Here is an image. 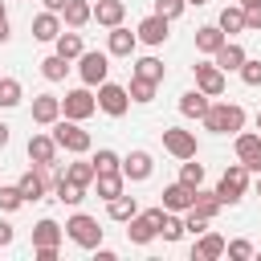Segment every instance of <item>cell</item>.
<instances>
[{
    "instance_id": "21",
    "label": "cell",
    "mask_w": 261,
    "mask_h": 261,
    "mask_svg": "<svg viewBox=\"0 0 261 261\" xmlns=\"http://www.w3.org/2000/svg\"><path fill=\"white\" fill-rule=\"evenodd\" d=\"M61 20H65L69 29H86V24L94 20V0H69L65 12H61Z\"/></svg>"
},
{
    "instance_id": "51",
    "label": "cell",
    "mask_w": 261,
    "mask_h": 261,
    "mask_svg": "<svg viewBox=\"0 0 261 261\" xmlns=\"http://www.w3.org/2000/svg\"><path fill=\"white\" fill-rule=\"evenodd\" d=\"M237 4H241V8H257L261 0H237Z\"/></svg>"
},
{
    "instance_id": "22",
    "label": "cell",
    "mask_w": 261,
    "mask_h": 261,
    "mask_svg": "<svg viewBox=\"0 0 261 261\" xmlns=\"http://www.w3.org/2000/svg\"><path fill=\"white\" fill-rule=\"evenodd\" d=\"M122 16H126V4H122V0H98V4H94V20H98L102 29L122 24Z\"/></svg>"
},
{
    "instance_id": "44",
    "label": "cell",
    "mask_w": 261,
    "mask_h": 261,
    "mask_svg": "<svg viewBox=\"0 0 261 261\" xmlns=\"http://www.w3.org/2000/svg\"><path fill=\"white\" fill-rule=\"evenodd\" d=\"M184 224H188V232H192V237L208 232V216H200V212H184Z\"/></svg>"
},
{
    "instance_id": "49",
    "label": "cell",
    "mask_w": 261,
    "mask_h": 261,
    "mask_svg": "<svg viewBox=\"0 0 261 261\" xmlns=\"http://www.w3.org/2000/svg\"><path fill=\"white\" fill-rule=\"evenodd\" d=\"M41 4H45L49 12H65V4H69V0H41Z\"/></svg>"
},
{
    "instance_id": "19",
    "label": "cell",
    "mask_w": 261,
    "mask_h": 261,
    "mask_svg": "<svg viewBox=\"0 0 261 261\" xmlns=\"http://www.w3.org/2000/svg\"><path fill=\"white\" fill-rule=\"evenodd\" d=\"M57 151H61V147H57V139H53V135H33V139H29V159H33V163H41V167L57 163Z\"/></svg>"
},
{
    "instance_id": "14",
    "label": "cell",
    "mask_w": 261,
    "mask_h": 261,
    "mask_svg": "<svg viewBox=\"0 0 261 261\" xmlns=\"http://www.w3.org/2000/svg\"><path fill=\"white\" fill-rule=\"evenodd\" d=\"M167 29H171V20H167V16H159V12H151V16H143V20H139V29H135V33H139V41H143V45H163V41H167Z\"/></svg>"
},
{
    "instance_id": "32",
    "label": "cell",
    "mask_w": 261,
    "mask_h": 261,
    "mask_svg": "<svg viewBox=\"0 0 261 261\" xmlns=\"http://www.w3.org/2000/svg\"><path fill=\"white\" fill-rule=\"evenodd\" d=\"M53 45H57V53H61V57H69V61L86 53V45H82V33H77V29H69V33H61V37H57Z\"/></svg>"
},
{
    "instance_id": "29",
    "label": "cell",
    "mask_w": 261,
    "mask_h": 261,
    "mask_svg": "<svg viewBox=\"0 0 261 261\" xmlns=\"http://www.w3.org/2000/svg\"><path fill=\"white\" fill-rule=\"evenodd\" d=\"M53 192H57V200H61V204H69V208H77V204L86 200V184H73V179H65V175H57Z\"/></svg>"
},
{
    "instance_id": "54",
    "label": "cell",
    "mask_w": 261,
    "mask_h": 261,
    "mask_svg": "<svg viewBox=\"0 0 261 261\" xmlns=\"http://www.w3.org/2000/svg\"><path fill=\"white\" fill-rule=\"evenodd\" d=\"M257 126H261V110H257Z\"/></svg>"
},
{
    "instance_id": "10",
    "label": "cell",
    "mask_w": 261,
    "mask_h": 261,
    "mask_svg": "<svg viewBox=\"0 0 261 261\" xmlns=\"http://www.w3.org/2000/svg\"><path fill=\"white\" fill-rule=\"evenodd\" d=\"M232 147H237V159H241L249 171H261V135L237 130V135H232Z\"/></svg>"
},
{
    "instance_id": "28",
    "label": "cell",
    "mask_w": 261,
    "mask_h": 261,
    "mask_svg": "<svg viewBox=\"0 0 261 261\" xmlns=\"http://www.w3.org/2000/svg\"><path fill=\"white\" fill-rule=\"evenodd\" d=\"M57 175H65V179H73V184H94V175H98V167H94V159H77V163H65Z\"/></svg>"
},
{
    "instance_id": "13",
    "label": "cell",
    "mask_w": 261,
    "mask_h": 261,
    "mask_svg": "<svg viewBox=\"0 0 261 261\" xmlns=\"http://www.w3.org/2000/svg\"><path fill=\"white\" fill-rule=\"evenodd\" d=\"M224 249H228V241L220 237V232H200L196 237V245H192V261H216V257H224Z\"/></svg>"
},
{
    "instance_id": "43",
    "label": "cell",
    "mask_w": 261,
    "mask_h": 261,
    "mask_svg": "<svg viewBox=\"0 0 261 261\" xmlns=\"http://www.w3.org/2000/svg\"><path fill=\"white\" fill-rule=\"evenodd\" d=\"M184 8H188V0H155V12H159V16H167V20L184 16Z\"/></svg>"
},
{
    "instance_id": "40",
    "label": "cell",
    "mask_w": 261,
    "mask_h": 261,
    "mask_svg": "<svg viewBox=\"0 0 261 261\" xmlns=\"http://www.w3.org/2000/svg\"><path fill=\"white\" fill-rule=\"evenodd\" d=\"M20 204H24L20 188H16V184H0V208H4V212H16Z\"/></svg>"
},
{
    "instance_id": "2",
    "label": "cell",
    "mask_w": 261,
    "mask_h": 261,
    "mask_svg": "<svg viewBox=\"0 0 261 261\" xmlns=\"http://www.w3.org/2000/svg\"><path fill=\"white\" fill-rule=\"evenodd\" d=\"M249 167L237 159V163H228L224 167V175H220V184H216V196H220V204H241L245 200V192H249Z\"/></svg>"
},
{
    "instance_id": "36",
    "label": "cell",
    "mask_w": 261,
    "mask_h": 261,
    "mask_svg": "<svg viewBox=\"0 0 261 261\" xmlns=\"http://www.w3.org/2000/svg\"><path fill=\"white\" fill-rule=\"evenodd\" d=\"M20 98H24L20 82H16V77H0V106L12 110V106H20Z\"/></svg>"
},
{
    "instance_id": "16",
    "label": "cell",
    "mask_w": 261,
    "mask_h": 261,
    "mask_svg": "<svg viewBox=\"0 0 261 261\" xmlns=\"http://www.w3.org/2000/svg\"><path fill=\"white\" fill-rule=\"evenodd\" d=\"M61 33H65L61 12H49V8H45V12H37V16H33V37H37V41H57Z\"/></svg>"
},
{
    "instance_id": "41",
    "label": "cell",
    "mask_w": 261,
    "mask_h": 261,
    "mask_svg": "<svg viewBox=\"0 0 261 261\" xmlns=\"http://www.w3.org/2000/svg\"><path fill=\"white\" fill-rule=\"evenodd\" d=\"M224 253H228L232 261H249V257H257V253H253V245H249L245 237H237V241H228V249H224Z\"/></svg>"
},
{
    "instance_id": "5",
    "label": "cell",
    "mask_w": 261,
    "mask_h": 261,
    "mask_svg": "<svg viewBox=\"0 0 261 261\" xmlns=\"http://www.w3.org/2000/svg\"><path fill=\"white\" fill-rule=\"evenodd\" d=\"M65 237H69L73 245H82V249H98V245H102V228H98V220L86 216V212H73V216L65 220Z\"/></svg>"
},
{
    "instance_id": "31",
    "label": "cell",
    "mask_w": 261,
    "mask_h": 261,
    "mask_svg": "<svg viewBox=\"0 0 261 261\" xmlns=\"http://www.w3.org/2000/svg\"><path fill=\"white\" fill-rule=\"evenodd\" d=\"M220 208H224V204H220V196H216V192L196 188V200H192V208H188V212H200V216H208V220H212Z\"/></svg>"
},
{
    "instance_id": "53",
    "label": "cell",
    "mask_w": 261,
    "mask_h": 261,
    "mask_svg": "<svg viewBox=\"0 0 261 261\" xmlns=\"http://www.w3.org/2000/svg\"><path fill=\"white\" fill-rule=\"evenodd\" d=\"M257 196H261V171H257Z\"/></svg>"
},
{
    "instance_id": "42",
    "label": "cell",
    "mask_w": 261,
    "mask_h": 261,
    "mask_svg": "<svg viewBox=\"0 0 261 261\" xmlns=\"http://www.w3.org/2000/svg\"><path fill=\"white\" fill-rule=\"evenodd\" d=\"M237 73H241V82H245V86H261V61L245 57V65H241Z\"/></svg>"
},
{
    "instance_id": "17",
    "label": "cell",
    "mask_w": 261,
    "mask_h": 261,
    "mask_svg": "<svg viewBox=\"0 0 261 261\" xmlns=\"http://www.w3.org/2000/svg\"><path fill=\"white\" fill-rule=\"evenodd\" d=\"M135 45H139V33H130V29H122V24H114L110 37H106V53H110V57H130Z\"/></svg>"
},
{
    "instance_id": "55",
    "label": "cell",
    "mask_w": 261,
    "mask_h": 261,
    "mask_svg": "<svg viewBox=\"0 0 261 261\" xmlns=\"http://www.w3.org/2000/svg\"><path fill=\"white\" fill-rule=\"evenodd\" d=\"M257 261H261V253H257Z\"/></svg>"
},
{
    "instance_id": "46",
    "label": "cell",
    "mask_w": 261,
    "mask_h": 261,
    "mask_svg": "<svg viewBox=\"0 0 261 261\" xmlns=\"http://www.w3.org/2000/svg\"><path fill=\"white\" fill-rule=\"evenodd\" d=\"M37 261H57V245H45V249H33Z\"/></svg>"
},
{
    "instance_id": "30",
    "label": "cell",
    "mask_w": 261,
    "mask_h": 261,
    "mask_svg": "<svg viewBox=\"0 0 261 261\" xmlns=\"http://www.w3.org/2000/svg\"><path fill=\"white\" fill-rule=\"evenodd\" d=\"M220 29H224V37H237V33H245V8L241 4H228V8H220V20H216Z\"/></svg>"
},
{
    "instance_id": "24",
    "label": "cell",
    "mask_w": 261,
    "mask_h": 261,
    "mask_svg": "<svg viewBox=\"0 0 261 261\" xmlns=\"http://www.w3.org/2000/svg\"><path fill=\"white\" fill-rule=\"evenodd\" d=\"M208 106H212V98H208L204 90H188V94H179V114H188V118H204Z\"/></svg>"
},
{
    "instance_id": "3",
    "label": "cell",
    "mask_w": 261,
    "mask_h": 261,
    "mask_svg": "<svg viewBox=\"0 0 261 261\" xmlns=\"http://www.w3.org/2000/svg\"><path fill=\"white\" fill-rule=\"evenodd\" d=\"M53 139H57V147L69 151V155H86V151L94 147L90 130H82V122H73V118H57V122H53Z\"/></svg>"
},
{
    "instance_id": "45",
    "label": "cell",
    "mask_w": 261,
    "mask_h": 261,
    "mask_svg": "<svg viewBox=\"0 0 261 261\" xmlns=\"http://www.w3.org/2000/svg\"><path fill=\"white\" fill-rule=\"evenodd\" d=\"M245 29L249 33H261V4L257 8H245Z\"/></svg>"
},
{
    "instance_id": "18",
    "label": "cell",
    "mask_w": 261,
    "mask_h": 261,
    "mask_svg": "<svg viewBox=\"0 0 261 261\" xmlns=\"http://www.w3.org/2000/svg\"><path fill=\"white\" fill-rule=\"evenodd\" d=\"M57 118H61V98L37 94V98H33V122H37V126H53Z\"/></svg>"
},
{
    "instance_id": "9",
    "label": "cell",
    "mask_w": 261,
    "mask_h": 261,
    "mask_svg": "<svg viewBox=\"0 0 261 261\" xmlns=\"http://www.w3.org/2000/svg\"><path fill=\"white\" fill-rule=\"evenodd\" d=\"M163 151L184 163V159H196L200 147H196V135H192V130H184V126H163Z\"/></svg>"
},
{
    "instance_id": "35",
    "label": "cell",
    "mask_w": 261,
    "mask_h": 261,
    "mask_svg": "<svg viewBox=\"0 0 261 261\" xmlns=\"http://www.w3.org/2000/svg\"><path fill=\"white\" fill-rule=\"evenodd\" d=\"M135 77H147V82L159 86V82H163V61H159V57H139V61H135Z\"/></svg>"
},
{
    "instance_id": "11",
    "label": "cell",
    "mask_w": 261,
    "mask_h": 261,
    "mask_svg": "<svg viewBox=\"0 0 261 261\" xmlns=\"http://www.w3.org/2000/svg\"><path fill=\"white\" fill-rule=\"evenodd\" d=\"M151 171H155V159H151V151L135 147L130 155H122V175H126L130 184H143V179H151Z\"/></svg>"
},
{
    "instance_id": "23",
    "label": "cell",
    "mask_w": 261,
    "mask_h": 261,
    "mask_svg": "<svg viewBox=\"0 0 261 261\" xmlns=\"http://www.w3.org/2000/svg\"><path fill=\"white\" fill-rule=\"evenodd\" d=\"M224 41H228V37H224V29H220V24H200V29H196V49H200V53H208V57H212Z\"/></svg>"
},
{
    "instance_id": "27",
    "label": "cell",
    "mask_w": 261,
    "mask_h": 261,
    "mask_svg": "<svg viewBox=\"0 0 261 261\" xmlns=\"http://www.w3.org/2000/svg\"><path fill=\"white\" fill-rule=\"evenodd\" d=\"M106 216L110 220H118V224H126L130 216H139V204H135V196H114V200H106Z\"/></svg>"
},
{
    "instance_id": "48",
    "label": "cell",
    "mask_w": 261,
    "mask_h": 261,
    "mask_svg": "<svg viewBox=\"0 0 261 261\" xmlns=\"http://www.w3.org/2000/svg\"><path fill=\"white\" fill-rule=\"evenodd\" d=\"M12 37V24H8V12H4V4H0V45Z\"/></svg>"
},
{
    "instance_id": "7",
    "label": "cell",
    "mask_w": 261,
    "mask_h": 261,
    "mask_svg": "<svg viewBox=\"0 0 261 261\" xmlns=\"http://www.w3.org/2000/svg\"><path fill=\"white\" fill-rule=\"evenodd\" d=\"M98 110L110 114V118H122L130 110V90L126 86H114V82H102L98 86Z\"/></svg>"
},
{
    "instance_id": "34",
    "label": "cell",
    "mask_w": 261,
    "mask_h": 261,
    "mask_svg": "<svg viewBox=\"0 0 261 261\" xmlns=\"http://www.w3.org/2000/svg\"><path fill=\"white\" fill-rule=\"evenodd\" d=\"M184 232H188L184 216H179V212H167V216H163V224H159V237H163L167 245H175V241H179Z\"/></svg>"
},
{
    "instance_id": "6",
    "label": "cell",
    "mask_w": 261,
    "mask_h": 261,
    "mask_svg": "<svg viewBox=\"0 0 261 261\" xmlns=\"http://www.w3.org/2000/svg\"><path fill=\"white\" fill-rule=\"evenodd\" d=\"M77 73H82V86H102L106 73H110V53H98V49H86L77 57Z\"/></svg>"
},
{
    "instance_id": "47",
    "label": "cell",
    "mask_w": 261,
    "mask_h": 261,
    "mask_svg": "<svg viewBox=\"0 0 261 261\" xmlns=\"http://www.w3.org/2000/svg\"><path fill=\"white\" fill-rule=\"evenodd\" d=\"M12 237H16V232H12V224H8V220H0V249H8V245H12Z\"/></svg>"
},
{
    "instance_id": "1",
    "label": "cell",
    "mask_w": 261,
    "mask_h": 261,
    "mask_svg": "<svg viewBox=\"0 0 261 261\" xmlns=\"http://www.w3.org/2000/svg\"><path fill=\"white\" fill-rule=\"evenodd\" d=\"M200 122L212 135H237V130H245V106H237V102H212Z\"/></svg>"
},
{
    "instance_id": "15",
    "label": "cell",
    "mask_w": 261,
    "mask_h": 261,
    "mask_svg": "<svg viewBox=\"0 0 261 261\" xmlns=\"http://www.w3.org/2000/svg\"><path fill=\"white\" fill-rule=\"evenodd\" d=\"M192 200H196V188H188L184 179H175V184L163 188V208H167V212H188Z\"/></svg>"
},
{
    "instance_id": "8",
    "label": "cell",
    "mask_w": 261,
    "mask_h": 261,
    "mask_svg": "<svg viewBox=\"0 0 261 261\" xmlns=\"http://www.w3.org/2000/svg\"><path fill=\"white\" fill-rule=\"evenodd\" d=\"M94 110H98V98L90 94V86H82V90H69V94L61 98V114H65V118H73V122H86Z\"/></svg>"
},
{
    "instance_id": "25",
    "label": "cell",
    "mask_w": 261,
    "mask_h": 261,
    "mask_svg": "<svg viewBox=\"0 0 261 261\" xmlns=\"http://www.w3.org/2000/svg\"><path fill=\"white\" fill-rule=\"evenodd\" d=\"M122 184H126V175H122V171H98V175H94L98 200H114V196H122Z\"/></svg>"
},
{
    "instance_id": "26",
    "label": "cell",
    "mask_w": 261,
    "mask_h": 261,
    "mask_svg": "<svg viewBox=\"0 0 261 261\" xmlns=\"http://www.w3.org/2000/svg\"><path fill=\"white\" fill-rule=\"evenodd\" d=\"M61 232H65V228H61L57 220H49V216H45V220H37V224H33V249L61 245Z\"/></svg>"
},
{
    "instance_id": "56",
    "label": "cell",
    "mask_w": 261,
    "mask_h": 261,
    "mask_svg": "<svg viewBox=\"0 0 261 261\" xmlns=\"http://www.w3.org/2000/svg\"><path fill=\"white\" fill-rule=\"evenodd\" d=\"M94 4H98V0H94Z\"/></svg>"
},
{
    "instance_id": "50",
    "label": "cell",
    "mask_w": 261,
    "mask_h": 261,
    "mask_svg": "<svg viewBox=\"0 0 261 261\" xmlns=\"http://www.w3.org/2000/svg\"><path fill=\"white\" fill-rule=\"evenodd\" d=\"M8 139H12V135H8V126L0 122V147H8Z\"/></svg>"
},
{
    "instance_id": "12",
    "label": "cell",
    "mask_w": 261,
    "mask_h": 261,
    "mask_svg": "<svg viewBox=\"0 0 261 261\" xmlns=\"http://www.w3.org/2000/svg\"><path fill=\"white\" fill-rule=\"evenodd\" d=\"M196 90H204L208 98H220L224 94V69L216 61H200L196 65Z\"/></svg>"
},
{
    "instance_id": "38",
    "label": "cell",
    "mask_w": 261,
    "mask_h": 261,
    "mask_svg": "<svg viewBox=\"0 0 261 261\" xmlns=\"http://www.w3.org/2000/svg\"><path fill=\"white\" fill-rule=\"evenodd\" d=\"M94 167H98V171H122V159H118V151H110V147H98V155H94Z\"/></svg>"
},
{
    "instance_id": "4",
    "label": "cell",
    "mask_w": 261,
    "mask_h": 261,
    "mask_svg": "<svg viewBox=\"0 0 261 261\" xmlns=\"http://www.w3.org/2000/svg\"><path fill=\"white\" fill-rule=\"evenodd\" d=\"M163 216H167V208H147V212L130 216V220H126V237H130V245H151V241L159 237Z\"/></svg>"
},
{
    "instance_id": "37",
    "label": "cell",
    "mask_w": 261,
    "mask_h": 261,
    "mask_svg": "<svg viewBox=\"0 0 261 261\" xmlns=\"http://www.w3.org/2000/svg\"><path fill=\"white\" fill-rule=\"evenodd\" d=\"M130 102H139V106H147V102H155V82H147V77H130Z\"/></svg>"
},
{
    "instance_id": "33",
    "label": "cell",
    "mask_w": 261,
    "mask_h": 261,
    "mask_svg": "<svg viewBox=\"0 0 261 261\" xmlns=\"http://www.w3.org/2000/svg\"><path fill=\"white\" fill-rule=\"evenodd\" d=\"M41 73H45V82H65V73H69V57L49 53V57L41 61Z\"/></svg>"
},
{
    "instance_id": "20",
    "label": "cell",
    "mask_w": 261,
    "mask_h": 261,
    "mask_svg": "<svg viewBox=\"0 0 261 261\" xmlns=\"http://www.w3.org/2000/svg\"><path fill=\"white\" fill-rule=\"evenodd\" d=\"M245 57H249V53H245V49H241L237 41H224V45H220V49L212 53V61H216V65H220L224 73H237V69L245 65Z\"/></svg>"
},
{
    "instance_id": "39",
    "label": "cell",
    "mask_w": 261,
    "mask_h": 261,
    "mask_svg": "<svg viewBox=\"0 0 261 261\" xmlns=\"http://www.w3.org/2000/svg\"><path fill=\"white\" fill-rule=\"evenodd\" d=\"M179 179H184L188 188H200V184H204V163H196V159H184V167H179Z\"/></svg>"
},
{
    "instance_id": "52",
    "label": "cell",
    "mask_w": 261,
    "mask_h": 261,
    "mask_svg": "<svg viewBox=\"0 0 261 261\" xmlns=\"http://www.w3.org/2000/svg\"><path fill=\"white\" fill-rule=\"evenodd\" d=\"M188 4H196V8H200V4H208V0H188Z\"/></svg>"
}]
</instances>
